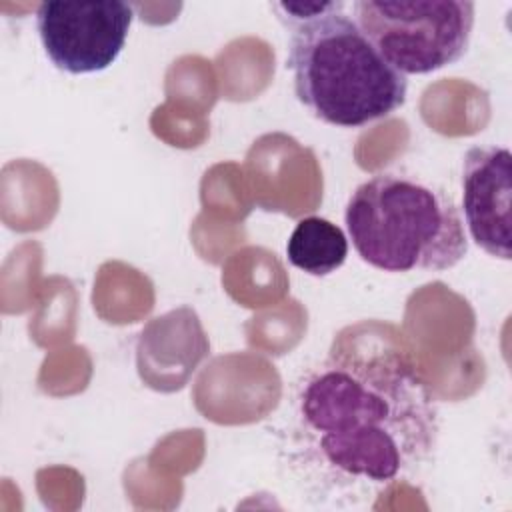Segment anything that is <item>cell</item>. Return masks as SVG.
I'll list each match as a JSON object with an SVG mask.
<instances>
[{
    "mask_svg": "<svg viewBox=\"0 0 512 512\" xmlns=\"http://www.w3.org/2000/svg\"><path fill=\"white\" fill-rule=\"evenodd\" d=\"M296 414L320 464L352 482H392L426 462L438 440L434 398L404 350L360 324L306 376Z\"/></svg>",
    "mask_w": 512,
    "mask_h": 512,
    "instance_id": "1",
    "label": "cell"
},
{
    "mask_svg": "<svg viewBox=\"0 0 512 512\" xmlns=\"http://www.w3.org/2000/svg\"><path fill=\"white\" fill-rule=\"evenodd\" d=\"M342 8L286 24V64L296 98L316 118L338 128H362L406 102L408 80L378 54Z\"/></svg>",
    "mask_w": 512,
    "mask_h": 512,
    "instance_id": "2",
    "label": "cell"
},
{
    "mask_svg": "<svg viewBox=\"0 0 512 512\" xmlns=\"http://www.w3.org/2000/svg\"><path fill=\"white\" fill-rule=\"evenodd\" d=\"M344 220L358 256L384 272H440L468 254L454 200L412 176L374 174L352 192Z\"/></svg>",
    "mask_w": 512,
    "mask_h": 512,
    "instance_id": "3",
    "label": "cell"
},
{
    "mask_svg": "<svg viewBox=\"0 0 512 512\" xmlns=\"http://www.w3.org/2000/svg\"><path fill=\"white\" fill-rule=\"evenodd\" d=\"M352 8L362 34L404 76L456 64L468 50L476 10L468 0H358Z\"/></svg>",
    "mask_w": 512,
    "mask_h": 512,
    "instance_id": "4",
    "label": "cell"
},
{
    "mask_svg": "<svg viewBox=\"0 0 512 512\" xmlns=\"http://www.w3.org/2000/svg\"><path fill=\"white\" fill-rule=\"evenodd\" d=\"M134 8L128 2H42L36 30L50 62L68 74L110 68L124 50Z\"/></svg>",
    "mask_w": 512,
    "mask_h": 512,
    "instance_id": "5",
    "label": "cell"
},
{
    "mask_svg": "<svg viewBox=\"0 0 512 512\" xmlns=\"http://www.w3.org/2000/svg\"><path fill=\"white\" fill-rule=\"evenodd\" d=\"M462 210L472 240L490 256L512 258V154L488 144L462 160Z\"/></svg>",
    "mask_w": 512,
    "mask_h": 512,
    "instance_id": "6",
    "label": "cell"
},
{
    "mask_svg": "<svg viewBox=\"0 0 512 512\" xmlns=\"http://www.w3.org/2000/svg\"><path fill=\"white\" fill-rule=\"evenodd\" d=\"M286 256L294 268L310 276H328L344 264L348 238L334 222L308 216L294 226L286 242Z\"/></svg>",
    "mask_w": 512,
    "mask_h": 512,
    "instance_id": "7",
    "label": "cell"
},
{
    "mask_svg": "<svg viewBox=\"0 0 512 512\" xmlns=\"http://www.w3.org/2000/svg\"><path fill=\"white\" fill-rule=\"evenodd\" d=\"M342 4L344 2H274L272 8L278 12L280 20L286 24H296L332 12Z\"/></svg>",
    "mask_w": 512,
    "mask_h": 512,
    "instance_id": "8",
    "label": "cell"
}]
</instances>
